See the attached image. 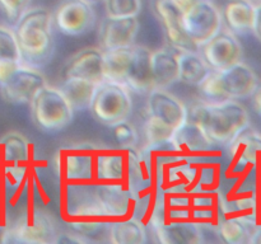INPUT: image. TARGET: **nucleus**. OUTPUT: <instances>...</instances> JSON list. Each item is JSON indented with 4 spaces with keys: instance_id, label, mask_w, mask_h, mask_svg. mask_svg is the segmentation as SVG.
Listing matches in <instances>:
<instances>
[{
    "instance_id": "27",
    "label": "nucleus",
    "mask_w": 261,
    "mask_h": 244,
    "mask_svg": "<svg viewBox=\"0 0 261 244\" xmlns=\"http://www.w3.org/2000/svg\"><path fill=\"white\" fill-rule=\"evenodd\" d=\"M257 223L241 216H219L214 233L226 244L249 243Z\"/></svg>"
},
{
    "instance_id": "4",
    "label": "nucleus",
    "mask_w": 261,
    "mask_h": 244,
    "mask_svg": "<svg viewBox=\"0 0 261 244\" xmlns=\"http://www.w3.org/2000/svg\"><path fill=\"white\" fill-rule=\"evenodd\" d=\"M188 114L184 102L168 92V89H152L148 93L147 101L145 144L172 139L178 127L188 119Z\"/></svg>"
},
{
    "instance_id": "32",
    "label": "nucleus",
    "mask_w": 261,
    "mask_h": 244,
    "mask_svg": "<svg viewBox=\"0 0 261 244\" xmlns=\"http://www.w3.org/2000/svg\"><path fill=\"white\" fill-rule=\"evenodd\" d=\"M114 129V136L120 146L122 147H137L139 142V134L133 124H130L127 119L119 122L117 125L112 126Z\"/></svg>"
},
{
    "instance_id": "16",
    "label": "nucleus",
    "mask_w": 261,
    "mask_h": 244,
    "mask_svg": "<svg viewBox=\"0 0 261 244\" xmlns=\"http://www.w3.org/2000/svg\"><path fill=\"white\" fill-rule=\"evenodd\" d=\"M63 79H81L99 84L105 79V55L101 47H84L76 51L63 68Z\"/></svg>"
},
{
    "instance_id": "26",
    "label": "nucleus",
    "mask_w": 261,
    "mask_h": 244,
    "mask_svg": "<svg viewBox=\"0 0 261 244\" xmlns=\"http://www.w3.org/2000/svg\"><path fill=\"white\" fill-rule=\"evenodd\" d=\"M107 235L114 244H143L148 241L147 228L135 216L110 220Z\"/></svg>"
},
{
    "instance_id": "41",
    "label": "nucleus",
    "mask_w": 261,
    "mask_h": 244,
    "mask_svg": "<svg viewBox=\"0 0 261 244\" xmlns=\"http://www.w3.org/2000/svg\"><path fill=\"white\" fill-rule=\"evenodd\" d=\"M0 177H2V152H0Z\"/></svg>"
},
{
    "instance_id": "31",
    "label": "nucleus",
    "mask_w": 261,
    "mask_h": 244,
    "mask_svg": "<svg viewBox=\"0 0 261 244\" xmlns=\"http://www.w3.org/2000/svg\"><path fill=\"white\" fill-rule=\"evenodd\" d=\"M0 58L23 63L14 30L5 25H0Z\"/></svg>"
},
{
    "instance_id": "35",
    "label": "nucleus",
    "mask_w": 261,
    "mask_h": 244,
    "mask_svg": "<svg viewBox=\"0 0 261 244\" xmlns=\"http://www.w3.org/2000/svg\"><path fill=\"white\" fill-rule=\"evenodd\" d=\"M22 63H17V61L12 60H2L0 58V84L4 83L10 74L18 68Z\"/></svg>"
},
{
    "instance_id": "29",
    "label": "nucleus",
    "mask_w": 261,
    "mask_h": 244,
    "mask_svg": "<svg viewBox=\"0 0 261 244\" xmlns=\"http://www.w3.org/2000/svg\"><path fill=\"white\" fill-rule=\"evenodd\" d=\"M97 85L98 84L81 80V79H64L59 89L66 97L75 113V112L86 111L89 108Z\"/></svg>"
},
{
    "instance_id": "24",
    "label": "nucleus",
    "mask_w": 261,
    "mask_h": 244,
    "mask_svg": "<svg viewBox=\"0 0 261 244\" xmlns=\"http://www.w3.org/2000/svg\"><path fill=\"white\" fill-rule=\"evenodd\" d=\"M150 70L154 88L168 89L178 83L177 51L172 47H161L152 51Z\"/></svg>"
},
{
    "instance_id": "30",
    "label": "nucleus",
    "mask_w": 261,
    "mask_h": 244,
    "mask_svg": "<svg viewBox=\"0 0 261 244\" xmlns=\"http://www.w3.org/2000/svg\"><path fill=\"white\" fill-rule=\"evenodd\" d=\"M106 17H138L142 10V0H103Z\"/></svg>"
},
{
    "instance_id": "38",
    "label": "nucleus",
    "mask_w": 261,
    "mask_h": 244,
    "mask_svg": "<svg viewBox=\"0 0 261 244\" xmlns=\"http://www.w3.org/2000/svg\"><path fill=\"white\" fill-rule=\"evenodd\" d=\"M250 244H261V221L255 225L254 231L251 234V238L249 240Z\"/></svg>"
},
{
    "instance_id": "14",
    "label": "nucleus",
    "mask_w": 261,
    "mask_h": 244,
    "mask_svg": "<svg viewBox=\"0 0 261 244\" xmlns=\"http://www.w3.org/2000/svg\"><path fill=\"white\" fill-rule=\"evenodd\" d=\"M152 9L170 47L176 51H198L184 30L182 19L186 9L177 0H153Z\"/></svg>"
},
{
    "instance_id": "18",
    "label": "nucleus",
    "mask_w": 261,
    "mask_h": 244,
    "mask_svg": "<svg viewBox=\"0 0 261 244\" xmlns=\"http://www.w3.org/2000/svg\"><path fill=\"white\" fill-rule=\"evenodd\" d=\"M132 147H99L94 162V182L126 183Z\"/></svg>"
},
{
    "instance_id": "13",
    "label": "nucleus",
    "mask_w": 261,
    "mask_h": 244,
    "mask_svg": "<svg viewBox=\"0 0 261 244\" xmlns=\"http://www.w3.org/2000/svg\"><path fill=\"white\" fill-rule=\"evenodd\" d=\"M45 85H47L45 75L37 68L22 63L4 83L0 84V96L7 103L30 104Z\"/></svg>"
},
{
    "instance_id": "3",
    "label": "nucleus",
    "mask_w": 261,
    "mask_h": 244,
    "mask_svg": "<svg viewBox=\"0 0 261 244\" xmlns=\"http://www.w3.org/2000/svg\"><path fill=\"white\" fill-rule=\"evenodd\" d=\"M259 84L254 69L240 61L223 70H211L196 88L201 101H241L251 98Z\"/></svg>"
},
{
    "instance_id": "17",
    "label": "nucleus",
    "mask_w": 261,
    "mask_h": 244,
    "mask_svg": "<svg viewBox=\"0 0 261 244\" xmlns=\"http://www.w3.org/2000/svg\"><path fill=\"white\" fill-rule=\"evenodd\" d=\"M147 230L162 244H199L204 241V228L191 219L161 221L148 224Z\"/></svg>"
},
{
    "instance_id": "11",
    "label": "nucleus",
    "mask_w": 261,
    "mask_h": 244,
    "mask_svg": "<svg viewBox=\"0 0 261 244\" xmlns=\"http://www.w3.org/2000/svg\"><path fill=\"white\" fill-rule=\"evenodd\" d=\"M182 25L191 42L199 48L222 28V10L213 0H199L184 14Z\"/></svg>"
},
{
    "instance_id": "7",
    "label": "nucleus",
    "mask_w": 261,
    "mask_h": 244,
    "mask_svg": "<svg viewBox=\"0 0 261 244\" xmlns=\"http://www.w3.org/2000/svg\"><path fill=\"white\" fill-rule=\"evenodd\" d=\"M132 109V92L122 84L105 79L96 86L88 111L97 122L112 127L129 118Z\"/></svg>"
},
{
    "instance_id": "39",
    "label": "nucleus",
    "mask_w": 261,
    "mask_h": 244,
    "mask_svg": "<svg viewBox=\"0 0 261 244\" xmlns=\"http://www.w3.org/2000/svg\"><path fill=\"white\" fill-rule=\"evenodd\" d=\"M84 2H87L88 4H91V5H93V4H97V3L103 2V0H84Z\"/></svg>"
},
{
    "instance_id": "15",
    "label": "nucleus",
    "mask_w": 261,
    "mask_h": 244,
    "mask_svg": "<svg viewBox=\"0 0 261 244\" xmlns=\"http://www.w3.org/2000/svg\"><path fill=\"white\" fill-rule=\"evenodd\" d=\"M56 29L65 36H82L96 24V13L84 0H64L53 14Z\"/></svg>"
},
{
    "instance_id": "20",
    "label": "nucleus",
    "mask_w": 261,
    "mask_h": 244,
    "mask_svg": "<svg viewBox=\"0 0 261 244\" xmlns=\"http://www.w3.org/2000/svg\"><path fill=\"white\" fill-rule=\"evenodd\" d=\"M94 187L110 220L133 216L137 196L125 183L96 182Z\"/></svg>"
},
{
    "instance_id": "10",
    "label": "nucleus",
    "mask_w": 261,
    "mask_h": 244,
    "mask_svg": "<svg viewBox=\"0 0 261 244\" xmlns=\"http://www.w3.org/2000/svg\"><path fill=\"white\" fill-rule=\"evenodd\" d=\"M61 193V210L65 221L86 219L110 220L97 195L94 183L65 182Z\"/></svg>"
},
{
    "instance_id": "9",
    "label": "nucleus",
    "mask_w": 261,
    "mask_h": 244,
    "mask_svg": "<svg viewBox=\"0 0 261 244\" xmlns=\"http://www.w3.org/2000/svg\"><path fill=\"white\" fill-rule=\"evenodd\" d=\"M58 234L55 218L47 211L35 208L27 210L12 226L9 225L5 243H55Z\"/></svg>"
},
{
    "instance_id": "21",
    "label": "nucleus",
    "mask_w": 261,
    "mask_h": 244,
    "mask_svg": "<svg viewBox=\"0 0 261 244\" xmlns=\"http://www.w3.org/2000/svg\"><path fill=\"white\" fill-rule=\"evenodd\" d=\"M139 25L138 17H105L98 27L99 47L106 51L134 45Z\"/></svg>"
},
{
    "instance_id": "2",
    "label": "nucleus",
    "mask_w": 261,
    "mask_h": 244,
    "mask_svg": "<svg viewBox=\"0 0 261 244\" xmlns=\"http://www.w3.org/2000/svg\"><path fill=\"white\" fill-rule=\"evenodd\" d=\"M188 112L189 118L201 127L216 146H228L242 130L250 126L249 112L239 101H201Z\"/></svg>"
},
{
    "instance_id": "8",
    "label": "nucleus",
    "mask_w": 261,
    "mask_h": 244,
    "mask_svg": "<svg viewBox=\"0 0 261 244\" xmlns=\"http://www.w3.org/2000/svg\"><path fill=\"white\" fill-rule=\"evenodd\" d=\"M101 145L78 141L60 147L55 155L56 173L65 182L94 180V162Z\"/></svg>"
},
{
    "instance_id": "40",
    "label": "nucleus",
    "mask_w": 261,
    "mask_h": 244,
    "mask_svg": "<svg viewBox=\"0 0 261 244\" xmlns=\"http://www.w3.org/2000/svg\"><path fill=\"white\" fill-rule=\"evenodd\" d=\"M250 2H251V3H254L255 5H257V4H261V0H250Z\"/></svg>"
},
{
    "instance_id": "12",
    "label": "nucleus",
    "mask_w": 261,
    "mask_h": 244,
    "mask_svg": "<svg viewBox=\"0 0 261 244\" xmlns=\"http://www.w3.org/2000/svg\"><path fill=\"white\" fill-rule=\"evenodd\" d=\"M198 51L212 70H223L229 68L242 61L244 55L239 36L224 25H222L216 35L205 41Z\"/></svg>"
},
{
    "instance_id": "25",
    "label": "nucleus",
    "mask_w": 261,
    "mask_h": 244,
    "mask_svg": "<svg viewBox=\"0 0 261 244\" xmlns=\"http://www.w3.org/2000/svg\"><path fill=\"white\" fill-rule=\"evenodd\" d=\"M256 5L250 0H228L222 10L223 25L236 36L252 33Z\"/></svg>"
},
{
    "instance_id": "6",
    "label": "nucleus",
    "mask_w": 261,
    "mask_h": 244,
    "mask_svg": "<svg viewBox=\"0 0 261 244\" xmlns=\"http://www.w3.org/2000/svg\"><path fill=\"white\" fill-rule=\"evenodd\" d=\"M33 125L43 132H56L73 121L74 111L63 92L47 85L37 92L30 103Z\"/></svg>"
},
{
    "instance_id": "33",
    "label": "nucleus",
    "mask_w": 261,
    "mask_h": 244,
    "mask_svg": "<svg viewBox=\"0 0 261 244\" xmlns=\"http://www.w3.org/2000/svg\"><path fill=\"white\" fill-rule=\"evenodd\" d=\"M32 0H0V10L12 24L18 22Z\"/></svg>"
},
{
    "instance_id": "23",
    "label": "nucleus",
    "mask_w": 261,
    "mask_h": 244,
    "mask_svg": "<svg viewBox=\"0 0 261 244\" xmlns=\"http://www.w3.org/2000/svg\"><path fill=\"white\" fill-rule=\"evenodd\" d=\"M172 141L175 142L178 151L185 157H194V155H200L203 152L213 151L216 145L209 140L205 132L201 130V127L189 118L178 127L177 131L173 134Z\"/></svg>"
},
{
    "instance_id": "28",
    "label": "nucleus",
    "mask_w": 261,
    "mask_h": 244,
    "mask_svg": "<svg viewBox=\"0 0 261 244\" xmlns=\"http://www.w3.org/2000/svg\"><path fill=\"white\" fill-rule=\"evenodd\" d=\"M178 81L198 86L212 70L199 51H177Z\"/></svg>"
},
{
    "instance_id": "1",
    "label": "nucleus",
    "mask_w": 261,
    "mask_h": 244,
    "mask_svg": "<svg viewBox=\"0 0 261 244\" xmlns=\"http://www.w3.org/2000/svg\"><path fill=\"white\" fill-rule=\"evenodd\" d=\"M53 25V13L46 8H28L23 13L13 28L23 64L38 69L50 63L55 52Z\"/></svg>"
},
{
    "instance_id": "22",
    "label": "nucleus",
    "mask_w": 261,
    "mask_h": 244,
    "mask_svg": "<svg viewBox=\"0 0 261 244\" xmlns=\"http://www.w3.org/2000/svg\"><path fill=\"white\" fill-rule=\"evenodd\" d=\"M233 173H245L256 168L261 157V134L251 125L242 130L228 145Z\"/></svg>"
},
{
    "instance_id": "37",
    "label": "nucleus",
    "mask_w": 261,
    "mask_h": 244,
    "mask_svg": "<svg viewBox=\"0 0 261 244\" xmlns=\"http://www.w3.org/2000/svg\"><path fill=\"white\" fill-rule=\"evenodd\" d=\"M252 106H254L255 111L261 114V84H259L255 93L252 94Z\"/></svg>"
},
{
    "instance_id": "34",
    "label": "nucleus",
    "mask_w": 261,
    "mask_h": 244,
    "mask_svg": "<svg viewBox=\"0 0 261 244\" xmlns=\"http://www.w3.org/2000/svg\"><path fill=\"white\" fill-rule=\"evenodd\" d=\"M91 241L89 239H87L86 236L81 235V234L75 233L73 230L65 231V233H59L58 236H56L55 243L60 244H79V243H88Z\"/></svg>"
},
{
    "instance_id": "5",
    "label": "nucleus",
    "mask_w": 261,
    "mask_h": 244,
    "mask_svg": "<svg viewBox=\"0 0 261 244\" xmlns=\"http://www.w3.org/2000/svg\"><path fill=\"white\" fill-rule=\"evenodd\" d=\"M2 180L5 200L17 198L18 191L28 179L32 164V150L27 137L18 131H9L0 139Z\"/></svg>"
},
{
    "instance_id": "19",
    "label": "nucleus",
    "mask_w": 261,
    "mask_h": 244,
    "mask_svg": "<svg viewBox=\"0 0 261 244\" xmlns=\"http://www.w3.org/2000/svg\"><path fill=\"white\" fill-rule=\"evenodd\" d=\"M150 57L152 50L142 45H133L129 60L125 68L122 85L130 92L138 94H148L153 86L152 70H150Z\"/></svg>"
},
{
    "instance_id": "36",
    "label": "nucleus",
    "mask_w": 261,
    "mask_h": 244,
    "mask_svg": "<svg viewBox=\"0 0 261 244\" xmlns=\"http://www.w3.org/2000/svg\"><path fill=\"white\" fill-rule=\"evenodd\" d=\"M252 35L256 37L257 41L261 42V4H257L256 10H255V20L254 28H252Z\"/></svg>"
}]
</instances>
